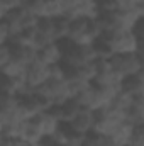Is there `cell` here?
Segmentation results:
<instances>
[{
    "instance_id": "cell-29",
    "label": "cell",
    "mask_w": 144,
    "mask_h": 146,
    "mask_svg": "<svg viewBox=\"0 0 144 146\" xmlns=\"http://www.w3.org/2000/svg\"><path fill=\"white\" fill-rule=\"evenodd\" d=\"M137 7H144V0H137Z\"/></svg>"
},
{
    "instance_id": "cell-5",
    "label": "cell",
    "mask_w": 144,
    "mask_h": 146,
    "mask_svg": "<svg viewBox=\"0 0 144 146\" xmlns=\"http://www.w3.org/2000/svg\"><path fill=\"white\" fill-rule=\"evenodd\" d=\"M49 78H51V66H48L41 60H36L34 63H31L24 72V82L27 85V92H36Z\"/></svg>"
},
{
    "instance_id": "cell-11",
    "label": "cell",
    "mask_w": 144,
    "mask_h": 146,
    "mask_svg": "<svg viewBox=\"0 0 144 146\" xmlns=\"http://www.w3.org/2000/svg\"><path fill=\"white\" fill-rule=\"evenodd\" d=\"M127 121L132 122L134 126L144 124V94L136 95L132 99V104L127 110Z\"/></svg>"
},
{
    "instance_id": "cell-20",
    "label": "cell",
    "mask_w": 144,
    "mask_h": 146,
    "mask_svg": "<svg viewBox=\"0 0 144 146\" xmlns=\"http://www.w3.org/2000/svg\"><path fill=\"white\" fill-rule=\"evenodd\" d=\"M44 7H46V17H59V15H65L63 0H44Z\"/></svg>"
},
{
    "instance_id": "cell-6",
    "label": "cell",
    "mask_w": 144,
    "mask_h": 146,
    "mask_svg": "<svg viewBox=\"0 0 144 146\" xmlns=\"http://www.w3.org/2000/svg\"><path fill=\"white\" fill-rule=\"evenodd\" d=\"M95 121H97V112L93 109L83 107L71 122H68V126L75 131L81 133V134H88L95 129Z\"/></svg>"
},
{
    "instance_id": "cell-8",
    "label": "cell",
    "mask_w": 144,
    "mask_h": 146,
    "mask_svg": "<svg viewBox=\"0 0 144 146\" xmlns=\"http://www.w3.org/2000/svg\"><path fill=\"white\" fill-rule=\"evenodd\" d=\"M37 60H41L48 66H54V65L63 63L61 42H51V44H46L41 49H37Z\"/></svg>"
},
{
    "instance_id": "cell-28",
    "label": "cell",
    "mask_w": 144,
    "mask_h": 146,
    "mask_svg": "<svg viewBox=\"0 0 144 146\" xmlns=\"http://www.w3.org/2000/svg\"><path fill=\"white\" fill-rule=\"evenodd\" d=\"M51 146H68V145H65V143H61V141H58V139L54 138V141H53V145Z\"/></svg>"
},
{
    "instance_id": "cell-3",
    "label": "cell",
    "mask_w": 144,
    "mask_h": 146,
    "mask_svg": "<svg viewBox=\"0 0 144 146\" xmlns=\"http://www.w3.org/2000/svg\"><path fill=\"white\" fill-rule=\"evenodd\" d=\"M36 92H39L42 97H46L51 106H63L66 100H70L73 97L68 82L66 80H58V78H49Z\"/></svg>"
},
{
    "instance_id": "cell-27",
    "label": "cell",
    "mask_w": 144,
    "mask_h": 146,
    "mask_svg": "<svg viewBox=\"0 0 144 146\" xmlns=\"http://www.w3.org/2000/svg\"><path fill=\"white\" fill-rule=\"evenodd\" d=\"M139 75V80H141V83H143V90H144V68L141 70V73H137Z\"/></svg>"
},
{
    "instance_id": "cell-22",
    "label": "cell",
    "mask_w": 144,
    "mask_h": 146,
    "mask_svg": "<svg viewBox=\"0 0 144 146\" xmlns=\"http://www.w3.org/2000/svg\"><path fill=\"white\" fill-rule=\"evenodd\" d=\"M95 5H97V12L98 14H108V12L119 10V5H117L115 0H95Z\"/></svg>"
},
{
    "instance_id": "cell-7",
    "label": "cell",
    "mask_w": 144,
    "mask_h": 146,
    "mask_svg": "<svg viewBox=\"0 0 144 146\" xmlns=\"http://www.w3.org/2000/svg\"><path fill=\"white\" fill-rule=\"evenodd\" d=\"M32 121L39 126V129L42 131L44 136H54V134L59 133L61 127H63V122H61L49 109L39 112L36 117H32Z\"/></svg>"
},
{
    "instance_id": "cell-24",
    "label": "cell",
    "mask_w": 144,
    "mask_h": 146,
    "mask_svg": "<svg viewBox=\"0 0 144 146\" xmlns=\"http://www.w3.org/2000/svg\"><path fill=\"white\" fill-rule=\"evenodd\" d=\"M119 10H134L137 9V0H115Z\"/></svg>"
},
{
    "instance_id": "cell-18",
    "label": "cell",
    "mask_w": 144,
    "mask_h": 146,
    "mask_svg": "<svg viewBox=\"0 0 144 146\" xmlns=\"http://www.w3.org/2000/svg\"><path fill=\"white\" fill-rule=\"evenodd\" d=\"M29 14H32L37 19L46 17V7H44V0H26L22 5Z\"/></svg>"
},
{
    "instance_id": "cell-14",
    "label": "cell",
    "mask_w": 144,
    "mask_h": 146,
    "mask_svg": "<svg viewBox=\"0 0 144 146\" xmlns=\"http://www.w3.org/2000/svg\"><path fill=\"white\" fill-rule=\"evenodd\" d=\"M92 48H93V53H95L97 60H110L115 54L112 46H110V42H108V39L105 37V34L102 37H98V39H95Z\"/></svg>"
},
{
    "instance_id": "cell-4",
    "label": "cell",
    "mask_w": 144,
    "mask_h": 146,
    "mask_svg": "<svg viewBox=\"0 0 144 146\" xmlns=\"http://www.w3.org/2000/svg\"><path fill=\"white\" fill-rule=\"evenodd\" d=\"M110 65L112 70L117 73L122 80L134 76L137 73H141V70L144 68L143 60L139 58L137 53H126V54H114L110 58Z\"/></svg>"
},
{
    "instance_id": "cell-19",
    "label": "cell",
    "mask_w": 144,
    "mask_h": 146,
    "mask_svg": "<svg viewBox=\"0 0 144 146\" xmlns=\"http://www.w3.org/2000/svg\"><path fill=\"white\" fill-rule=\"evenodd\" d=\"M0 70H2V75H3V76H24L26 66L20 65L19 61H15V60L12 58V61H9L7 65L0 66Z\"/></svg>"
},
{
    "instance_id": "cell-17",
    "label": "cell",
    "mask_w": 144,
    "mask_h": 146,
    "mask_svg": "<svg viewBox=\"0 0 144 146\" xmlns=\"http://www.w3.org/2000/svg\"><path fill=\"white\" fill-rule=\"evenodd\" d=\"M85 146H119L117 143H114L108 136H104L97 131H92L87 134V141Z\"/></svg>"
},
{
    "instance_id": "cell-21",
    "label": "cell",
    "mask_w": 144,
    "mask_h": 146,
    "mask_svg": "<svg viewBox=\"0 0 144 146\" xmlns=\"http://www.w3.org/2000/svg\"><path fill=\"white\" fill-rule=\"evenodd\" d=\"M26 0H0V19L5 17L9 12L17 10L24 5Z\"/></svg>"
},
{
    "instance_id": "cell-13",
    "label": "cell",
    "mask_w": 144,
    "mask_h": 146,
    "mask_svg": "<svg viewBox=\"0 0 144 146\" xmlns=\"http://www.w3.org/2000/svg\"><path fill=\"white\" fill-rule=\"evenodd\" d=\"M132 131H134V124L129 122V121H124L122 124H119V127L112 133L110 139L114 143H117L119 146H127L131 141V136H132Z\"/></svg>"
},
{
    "instance_id": "cell-10",
    "label": "cell",
    "mask_w": 144,
    "mask_h": 146,
    "mask_svg": "<svg viewBox=\"0 0 144 146\" xmlns=\"http://www.w3.org/2000/svg\"><path fill=\"white\" fill-rule=\"evenodd\" d=\"M2 94L15 95V97H20V95L27 94V85L24 82V76H3Z\"/></svg>"
},
{
    "instance_id": "cell-9",
    "label": "cell",
    "mask_w": 144,
    "mask_h": 146,
    "mask_svg": "<svg viewBox=\"0 0 144 146\" xmlns=\"http://www.w3.org/2000/svg\"><path fill=\"white\" fill-rule=\"evenodd\" d=\"M9 44L12 46L14 60L19 61L20 65H24L26 68L37 60V49L34 46H24V44H17V42H9Z\"/></svg>"
},
{
    "instance_id": "cell-26",
    "label": "cell",
    "mask_w": 144,
    "mask_h": 146,
    "mask_svg": "<svg viewBox=\"0 0 144 146\" xmlns=\"http://www.w3.org/2000/svg\"><path fill=\"white\" fill-rule=\"evenodd\" d=\"M136 53L139 54V58L143 60V63H144V39H141V37H139V46H137V51Z\"/></svg>"
},
{
    "instance_id": "cell-16",
    "label": "cell",
    "mask_w": 144,
    "mask_h": 146,
    "mask_svg": "<svg viewBox=\"0 0 144 146\" xmlns=\"http://www.w3.org/2000/svg\"><path fill=\"white\" fill-rule=\"evenodd\" d=\"M36 39H37L36 27H27V29H22V31L17 34V36L10 41V42H17V44H24V46H34V48H36Z\"/></svg>"
},
{
    "instance_id": "cell-25",
    "label": "cell",
    "mask_w": 144,
    "mask_h": 146,
    "mask_svg": "<svg viewBox=\"0 0 144 146\" xmlns=\"http://www.w3.org/2000/svg\"><path fill=\"white\" fill-rule=\"evenodd\" d=\"M134 31H136V34L141 39H144V17H141V21L137 22V26L134 27Z\"/></svg>"
},
{
    "instance_id": "cell-12",
    "label": "cell",
    "mask_w": 144,
    "mask_h": 146,
    "mask_svg": "<svg viewBox=\"0 0 144 146\" xmlns=\"http://www.w3.org/2000/svg\"><path fill=\"white\" fill-rule=\"evenodd\" d=\"M20 138H22L29 146H36L37 143L44 138V134H42V131L39 129V126H37L36 122H34L32 119H29V121L24 122V127H22Z\"/></svg>"
},
{
    "instance_id": "cell-15",
    "label": "cell",
    "mask_w": 144,
    "mask_h": 146,
    "mask_svg": "<svg viewBox=\"0 0 144 146\" xmlns=\"http://www.w3.org/2000/svg\"><path fill=\"white\" fill-rule=\"evenodd\" d=\"M81 109H83V106L80 104V100H78V99L71 97L70 100H66V102L61 106V117H63V124L71 122L73 119L76 117V114H78Z\"/></svg>"
},
{
    "instance_id": "cell-23",
    "label": "cell",
    "mask_w": 144,
    "mask_h": 146,
    "mask_svg": "<svg viewBox=\"0 0 144 146\" xmlns=\"http://www.w3.org/2000/svg\"><path fill=\"white\" fill-rule=\"evenodd\" d=\"M12 58H14V54H12V46H10L9 42L0 44V66H3V65H7L9 61H12Z\"/></svg>"
},
{
    "instance_id": "cell-1",
    "label": "cell",
    "mask_w": 144,
    "mask_h": 146,
    "mask_svg": "<svg viewBox=\"0 0 144 146\" xmlns=\"http://www.w3.org/2000/svg\"><path fill=\"white\" fill-rule=\"evenodd\" d=\"M59 42L63 48V65L66 66H83L97 60L92 44H75L68 39Z\"/></svg>"
},
{
    "instance_id": "cell-2",
    "label": "cell",
    "mask_w": 144,
    "mask_h": 146,
    "mask_svg": "<svg viewBox=\"0 0 144 146\" xmlns=\"http://www.w3.org/2000/svg\"><path fill=\"white\" fill-rule=\"evenodd\" d=\"M105 37L108 39L112 49L115 54H126V53H136L139 46V36L134 29H119L107 33Z\"/></svg>"
}]
</instances>
